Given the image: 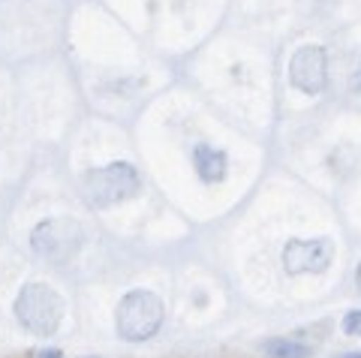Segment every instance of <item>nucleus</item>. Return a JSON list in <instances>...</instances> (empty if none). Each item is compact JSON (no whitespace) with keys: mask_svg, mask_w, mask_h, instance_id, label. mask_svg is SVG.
Segmentation results:
<instances>
[{"mask_svg":"<svg viewBox=\"0 0 361 358\" xmlns=\"http://www.w3.org/2000/svg\"><path fill=\"white\" fill-rule=\"evenodd\" d=\"M163 316H166V307L160 298L148 292V289H133L118 304V334L130 343L148 340L160 331Z\"/></svg>","mask_w":361,"mask_h":358,"instance_id":"nucleus-1","label":"nucleus"},{"mask_svg":"<svg viewBox=\"0 0 361 358\" xmlns=\"http://www.w3.org/2000/svg\"><path fill=\"white\" fill-rule=\"evenodd\" d=\"M139 184H142V178L130 163H111V166H103V169H94L85 175L82 193L90 208H111L123 202V199L135 196Z\"/></svg>","mask_w":361,"mask_h":358,"instance_id":"nucleus-2","label":"nucleus"},{"mask_svg":"<svg viewBox=\"0 0 361 358\" xmlns=\"http://www.w3.org/2000/svg\"><path fill=\"white\" fill-rule=\"evenodd\" d=\"M16 316H18V322L27 331L49 338V334L61 326L63 301H61V295L54 292L51 286H45V283H27L18 292V298H16Z\"/></svg>","mask_w":361,"mask_h":358,"instance_id":"nucleus-3","label":"nucleus"},{"mask_svg":"<svg viewBox=\"0 0 361 358\" xmlns=\"http://www.w3.org/2000/svg\"><path fill=\"white\" fill-rule=\"evenodd\" d=\"M82 241H85L82 226L73 223V220H63V217L45 220V223H39V226L30 232V247L37 250L42 259H49V262L73 259L75 250L82 247Z\"/></svg>","mask_w":361,"mask_h":358,"instance_id":"nucleus-4","label":"nucleus"},{"mask_svg":"<svg viewBox=\"0 0 361 358\" xmlns=\"http://www.w3.org/2000/svg\"><path fill=\"white\" fill-rule=\"evenodd\" d=\"M329 82V66H325L322 46H301L289 61V85L307 97H319Z\"/></svg>","mask_w":361,"mask_h":358,"instance_id":"nucleus-5","label":"nucleus"},{"mask_svg":"<svg viewBox=\"0 0 361 358\" xmlns=\"http://www.w3.org/2000/svg\"><path fill=\"white\" fill-rule=\"evenodd\" d=\"M334 259V244L329 238H292L283 247V265L289 274H307V271H325Z\"/></svg>","mask_w":361,"mask_h":358,"instance_id":"nucleus-6","label":"nucleus"},{"mask_svg":"<svg viewBox=\"0 0 361 358\" xmlns=\"http://www.w3.org/2000/svg\"><path fill=\"white\" fill-rule=\"evenodd\" d=\"M193 166H196V172H199V178L205 184L223 181V175H226V154L217 151V148H211V144H196Z\"/></svg>","mask_w":361,"mask_h":358,"instance_id":"nucleus-7","label":"nucleus"},{"mask_svg":"<svg viewBox=\"0 0 361 358\" xmlns=\"http://www.w3.org/2000/svg\"><path fill=\"white\" fill-rule=\"evenodd\" d=\"M262 350L271 358H307L310 355L307 343H298V340H289V338H271V340H265Z\"/></svg>","mask_w":361,"mask_h":358,"instance_id":"nucleus-8","label":"nucleus"},{"mask_svg":"<svg viewBox=\"0 0 361 358\" xmlns=\"http://www.w3.org/2000/svg\"><path fill=\"white\" fill-rule=\"evenodd\" d=\"M343 331H346V334H361V310L346 313V319H343Z\"/></svg>","mask_w":361,"mask_h":358,"instance_id":"nucleus-9","label":"nucleus"},{"mask_svg":"<svg viewBox=\"0 0 361 358\" xmlns=\"http://www.w3.org/2000/svg\"><path fill=\"white\" fill-rule=\"evenodd\" d=\"M39 358H63V355H61V350H45V352H39Z\"/></svg>","mask_w":361,"mask_h":358,"instance_id":"nucleus-10","label":"nucleus"},{"mask_svg":"<svg viewBox=\"0 0 361 358\" xmlns=\"http://www.w3.org/2000/svg\"><path fill=\"white\" fill-rule=\"evenodd\" d=\"M355 283H358V289H361V265H358V271H355Z\"/></svg>","mask_w":361,"mask_h":358,"instance_id":"nucleus-11","label":"nucleus"},{"mask_svg":"<svg viewBox=\"0 0 361 358\" xmlns=\"http://www.w3.org/2000/svg\"><path fill=\"white\" fill-rule=\"evenodd\" d=\"M349 358H361V355H358V352H355V355H349Z\"/></svg>","mask_w":361,"mask_h":358,"instance_id":"nucleus-12","label":"nucleus"}]
</instances>
